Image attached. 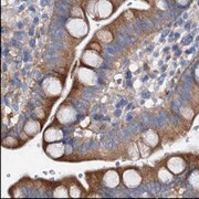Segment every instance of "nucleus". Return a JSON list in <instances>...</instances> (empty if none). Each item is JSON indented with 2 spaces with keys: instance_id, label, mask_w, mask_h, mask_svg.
<instances>
[{
  "instance_id": "obj_1",
  "label": "nucleus",
  "mask_w": 199,
  "mask_h": 199,
  "mask_svg": "<svg viewBox=\"0 0 199 199\" xmlns=\"http://www.w3.org/2000/svg\"><path fill=\"white\" fill-rule=\"evenodd\" d=\"M65 29L70 33V36L76 39L84 38L89 32V25L83 18H69L65 22Z\"/></svg>"
},
{
  "instance_id": "obj_2",
  "label": "nucleus",
  "mask_w": 199,
  "mask_h": 199,
  "mask_svg": "<svg viewBox=\"0 0 199 199\" xmlns=\"http://www.w3.org/2000/svg\"><path fill=\"white\" fill-rule=\"evenodd\" d=\"M42 91L44 95L49 98H59L63 90V83L61 80H59L55 76H48L42 82Z\"/></svg>"
},
{
  "instance_id": "obj_3",
  "label": "nucleus",
  "mask_w": 199,
  "mask_h": 199,
  "mask_svg": "<svg viewBox=\"0 0 199 199\" xmlns=\"http://www.w3.org/2000/svg\"><path fill=\"white\" fill-rule=\"evenodd\" d=\"M121 177H122V183L124 184V186L128 189L137 188L138 186H141L142 181H143L141 173L135 168L124 169L121 174Z\"/></svg>"
},
{
  "instance_id": "obj_4",
  "label": "nucleus",
  "mask_w": 199,
  "mask_h": 199,
  "mask_svg": "<svg viewBox=\"0 0 199 199\" xmlns=\"http://www.w3.org/2000/svg\"><path fill=\"white\" fill-rule=\"evenodd\" d=\"M76 79L84 86H94L98 84V74L93 69L87 66H80L76 72Z\"/></svg>"
},
{
  "instance_id": "obj_5",
  "label": "nucleus",
  "mask_w": 199,
  "mask_h": 199,
  "mask_svg": "<svg viewBox=\"0 0 199 199\" xmlns=\"http://www.w3.org/2000/svg\"><path fill=\"white\" fill-rule=\"evenodd\" d=\"M55 119L59 123L62 125L71 124L75 122L76 119V111L75 107L71 104H63L59 107Z\"/></svg>"
},
{
  "instance_id": "obj_6",
  "label": "nucleus",
  "mask_w": 199,
  "mask_h": 199,
  "mask_svg": "<svg viewBox=\"0 0 199 199\" xmlns=\"http://www.w3.org/2000/svg\"><path fill=\"white\" fill-rule=\"evenodd\" d=\"M81 63L91 69H98L103 64V58L98 51L86 49L81 57Z\"/></svg>"
},
{
  "instance_id": "obj_7",
  "label": "nucleus",
  "mask_w": 199,
  "mask_h": 199,
  "mask_svg": "<svg viewBox=\"0 0 199 199\" xmlns=\"http://www.w3.org/2000/svg\"><path fill=\"white\" fill-rule=\"evenodd\" d=\"M166 167L174 175H180L187 168V163H186V160L181 156L174 155L167 159Z\"/></svg>"
},
{
  "instance_id": "obj_8",
  "label": "nucleus",
  "mask_w": 199,
  "mask_h": 199,
  "mask_svg": "<svg viewBox=\"0 0 199 199\" xmlns=\"http://www.w3.org/2000/svg\"><path fill=\"white\" fill-rule=\"evenodd\" d=\"M63 138H64V133L58 124L50 125L43 133V142L45 144L54 143V142H61Z\"/></svg>"
},
{
  "instance_id": "obj_9",
  "label": "nucleus",
  "mask_w": 199,
  "mask_h": 199,
  "mask_svg": "<svg viewBox=\"0 0 199 199\" xmlns=\"http://www.w3.org/2000/svg\"><path fill=\"white\" fill-rule=\"evenodd\" d=\"M122 181V177L116 169H107L104 171V175L102 177V184L106 188L114 189L119 186Z\"/></svg>"
},
{
  "instance_id": "obj_10",
  "label": "nucleus",
  "mask_w": 199,
  "mask_h": 199,
  "mask_svg": "<svg viewBox=\"0 0 199 199\" xmlns=\"http://www.w3.org/2000/svg\"><path fill=\"white\" fill-rule=\"evenodd\" d=\"M66 145L63 142H54V143H49L47 146H44V151L50 158L59 159L65 154Z\"/></svg>"
},
{
  "instance_id": "obj_11",
  "label": "nucleus",
  "mask_w": 199,
  "mask_h": 199,
  "mask_svg": "<svg viewBox=\"0 0 199 199\" xmlns=\"http://www.w3.org/2000/svg\"><path fill=\"white\" fill-rule=\"evenodd\" d=\"M113 11H114V7L110 0H98L95 19H107L113 13Z\"/></svg>"
},
{
  "instance_id": "obj_12",
  "label": "nucleus",
  "mask_w": 199,
  "mask_h": 199,
  "mask_svg": "<svg viewBox=\"0 0 199 199\" xmlns=\"http://www.w3.org/2000/svg\"><path fill=\"white\" fill-rule=\"evenodd\" d=\"M41 128H42V125L40 123V121L34 119H29L23 126V133L29 138H32L39 134L41 132Z\"/></svg>"
},
{
  "instance_id": "obj_13",
  "label": "nucleus",
  "mask_w": 199,
  "mask_h": 199,
  "mask_svg": "<svg viewBox=\"0 0 199 199\" xmlns=\"http://www.w3.org/2000/svg\"><path fill=\"white\" fill-rule=\"evenodd\" d=\"M141 139L152 148H155L159 145V135L157 134L156 130H152V128L146 130L144 133H142Z\"/></svg>"
},
{
  "instance_id": "obj_14",
  "label": "nucleus",
  "mask_w": 199,
  "mask_h": 199,
  "mask_svg": "<svg viewBox=\"0 0 199 199\" xmlns=\"http://www.w3.org/2000/svg\"><path fill=\"white\" fill-rule=\"evenodd\" d=\"M174 176L175 175L167 167H160L158 169V171H157V178L164 185L170 184L171 181L174 180Z\"/></svg>"
},
{
  "instance_id": "obj_15",
  "label": "nucleus",
  "mask_w": 199,
  "mask_h": 199,
  "mask_svg": "<svg viewBox=\"0 0 199 199\" xmlns=\"http://www.w3.org/2000/svg\"><path fill=\"white\" fill-rule=\"evenodd\" d=\"M68 188H69L70 197L72 198H78V197H83L84 196V190L81 187V185L78 181H71L68 184Z\"/></svg>"
},
{
  "instance_id": "obj_16",
  "label": "nucleus",
  "mask_w": 199,
  "mask_h": 199,
  "mask_svg": "<svg viewBox=\"0 0 199 199\" xmlns=\"http://www.w3.org/2000/svg\"><path fill=\"white\" fill-rule=\"evenodd\" d=\"M95 37L100 41V43L109 44L113 41V34L111 33V31H109V30L106 29H102L100 31H98Z\"/></svg>"
},
{
  "instance_id": "obj_17",
  "label": "nucleus",
  "mask_w": 199,
  "mask_h": 199,
  "mask_svg": "<svg viewBox=\"0 0 199 199\" xmlns=\"http://www.w3.org/2000/svg\"><path fill=\"white\" fill-rule=\"evenodd\" d=\"M52 197L54 198H68L70 197L69 188L66 187V185H59L53 189Z\"/></svg>"
},
{
  "instance_id": "obj_18",
  "label": "nucleus",
  "mask_w": 199,
  "mask_h": 199,
  "mask_svg": "<svg viewBox=\"0 0 199 199\" xmlns=\"http://www.w3.org/2000/svg\"><path fill=\"white\" fill-rule=\"evenodd\" d=\"M188 184L192 186V189L199 192V168H196L190 173L188 177Z\"/></svg>"
},
{
  "instance_id": "obj_19",
  "label": "nucleus",
  "mask_w": 199,
  "mask_h": 199,
  "mask_svg": "<svg viewBox=\"0 0 199 199\" xmlns=\"http://www.w3.org/2000/svg\"><path fill=\"white\" fill-rule=\"evenodd\" d=\"M127 154H128V158L132 159V160H137L139 157H142L141 153H139V149H138L137 143H136V142H133V143L128 146Z\"/></svg>"
},
{
  "instance_id": "obj_20",
  "label": "nucleus",
  "mask_w": 199,
  "mask_h": 199,
  "mask_svg": "<svg viewBox=\"0 0 199 199\" xmlns=\"http://www.w3.org/2000/svg\"><path fill=\"white\" fill-rule=\"evenodd\" d=\"M136 143H137L138 149H139V153H141L142 157L146 158V157H148V156L152 154V147H149L147 144H145L142 139H138Z\"/></svg>"
},
{
  "instance_id": "obj_21",
  "label": "nucleus",
  "mask_w": 199,
  "mask_h": 199,
  "mask_svg": "<svg viewBox=\"0 0 199 199\" xmlns=\"http://www.w3.org/2000/svg\"><path fill=\"white\" fill-rule=\"evenodd\" d=\"M96 2H98V0H89L86 8H85L86 13L93 19L96 18Z\"/></svg>"
},
{
  "instance_id": "obj_22",
  "label": "nucleus",
  "mask_w": 199,
  "mask_h": 199,
  "mask_svg": "<svg viewBox=\"0 0 199 199\" xmlns=\"http://www.w3.org/2000/svg\"><path fill=\"white\" fill-rule=\"evenodd\" d=\"M4 147L7 148H13V147H17L18 146V141L16 138L11 137V136H8L4 139V143H2Z\"/></svg>"
},
{
  "instance_id": "obj_23",
  "label": "nucleus",
  "mask_w": 199,
  "mask_h": 199,
  "mask_svg": "<svg viewBox=\"0 0 199 199\" xmlns=\"http://www.w3.org/2000/svg\"><path fill=\"white\" fill-rule=\"evenodd\" d=\"M70 16L72 17V18H83L84 19V11L82 8L80 7H73L70 11Z\"/></svg>"
},
{
  "instance_id": "obj_24",
  "label": "nucleus",
  "mask_w": 199,
  "mask_h": 199,
  "mask_svg": "<svg viewBox=\"0 0 199 199\" xmlns=\"http://www.w3.org/2000/svg\"><path fill=\"white\" fill-rule=\"evenodd\" d=\"M180 114L183 115V117H185L186 119H190L194 116V112L190 107H181L180 109Z\"/></svg>"
},
{
  "instance_id": "obj_25",
  "label": "nucleus",
  "mask_w": 199,
  "mask_h": 199,
  "mask_svg": "<svg viewBox=\"0 0 199 199\" xmlns=\"http://www.w3.org/2000/svg\"><path fill=\"white\" fill-rule=\"evenodd\" d=\"M89 49H92V50H95L98 52H101L102 48L100 47V43H96V42H91L90 45H89Z\"/></svg>"
},
{
  "instance_id": "obj_26",
  "label": "nucleus",
  "mask_w": 199,
  "mask_h": 199,
  "mask_svg": "<svg viewBox=\"0 0 199 199\" xmlns=\"http://www.w3.org/2000/svg\"><path fill=\"white\" fill-rule=\"evenodd\" d=\"M195 78H196V81L199 83V64L196 66V69H195Z\"/></svg>"
}]
</instances>
